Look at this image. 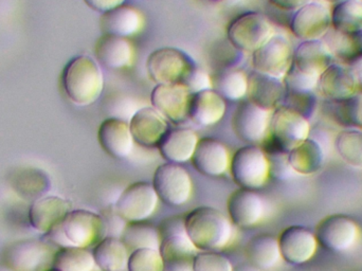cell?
<instances>
[{"label":"cell","mask_w":362,"mask_h":271,"mask_svg":"<svg viewBox=\"0 0 362 271\" xmlns=\"http://www.w3.org/2000/svg\"><path fill=\"white\" fill-rule=\"evenodd\" d=\"M210 1H216V0H210Z\"/></svg>","instance_id":"56"},{"label":"cell","mask_w":362,"mask_h":271,"mask_svg":"<svg viewBox=\"0 0 362 271\" xmlns=\"http://www.w3.org/2000/svg\"><path fill=\"white\" fill-rule=\"evenodd\" d=\"M317 88L331 102L340 101L358 93L350 66L341 63L332 64L320 74Z\"/></svg>","instance_id":"22"},{"label":"cell","mask_w":362,"mask_h":271,"mask_svg":"<svg viewBox=\"0 0 362 271\" xmlns=\"http://www.w3.org/2000/svg\"><path fill=\"white\" fill-rule=\"evenodd\" d=\"M100 27L103 34L133 38L141 32L144 27V17L135 6L122 4L103 13L100 18Z\"/></svg>","instance_id":"26"},{"label":"cell","mask_w":362,"mask_h":271,"mask_svg":"<svg viewBox=\"0 0 362 271\" xmlns=\"http://www.w3.org/2000/svg\"><path fill=\"white\" fill-rule=\"evenodd\" d=\"M0 271H14L11 270L10 267H6V266H0Z\"/></svg>","instance_id":"53"},{"label":"cell","mask_w":362,"mask_h":271,"mask_svg":"<svg viewBox=\"0 0 362 271\" xmlns=\"http://www.w3.org/2000/svg\"><path fill=\"white\" fill-rule=\"evenodd\" d=\"M268 1L276 8H280V10L288 11V12L293 11L295 12L300 6H303L310 0H268Z\"/></svg>","instance_id":"50"},{"label":"cell","mask_w":362,"mask_h":271,"mask_svg":"<svg viewBox=\"0 0 362 271\" xmlns=\"http://www.w3.org/2000/svg\"><path fill=\"white\" fill-rule=\"evenodd\" d=\"M283 105L291 108L310 121V119L314 118L318 110V97L315 91H286Z\"/></svg>","instance_id":"41"},{"label":"cell","mask_w":362,"mask_h":271,"mask_svg":"<svg viewBox=\"0 0 362 271\" xmlns=\"http://www.w3.org/2000/svg\"><path fill=\"white\" fill-rule=\"evenodd\" d=\"M319 246L335 253H344L354 249L361 238L357 221L344 214H332L319 221L315 229Z\"/></svg>","instance_id":"7"},{"label":"cell","mask_w":362,"mask_h":271,"mask_svg":"<svg viewBox=\"0 0 362 271\" xmlns=\"http://www.w3.org/2000/svg\"><path fill=\"white\" fill-rule=\"evenodd\" d=\"M44 271H61L59 270H57V268L52 267V268H48V270H45Z\"/></svg>","instance_id":"55"},{"label":"cell","mask_w":362,"mask_h":271,"mask_svg":"<svg viewBox=\"0 0 362 271\" xmlns=\"http://www.w3.org/2000/svg\"><path fill=\"white\" fill-rule=\"evenodd\" d=\"M226 110V100L214 89H206L191 96L189 120L199 127H213L223 118Z\"/></svg>","instance_id":"24"},{"label":"cell","mask_w":362,"mask_h":271,"mask_svg":"<svg viewBox=\"0 0 362 271\" xmlns=\"http://www.w3.org/2000/svg\"><path fill=\"white\" fill-rule=\"evenodd\" d=\"M193 271H233V265L218 251H198L194 258Z\"/></svg>","instance_id":"43"},{"label":"cell","mask_w":362,"mask_h":271,"mask_svg":"<svg viewBox=\"0 0 362 271\" xmlns=\"http://www.w3.org/2000/svg\"><path fill=\"white\" fill-rule=\"evenodd\" d=\"M350 67L356 81L357 88L362 93V57L350 65Z\"/></svg>","instance_id":"51"},{"label":"cell","mask_w":362,"mask_h":271,"mask_svg":"<svg viewBox=\"0 0 362 271\" xmlns=\"http://www.w3.org/2000/svg\"><path fill=\"white\" fill-rule=\"evenodd\" d=\"M332 29L344 34L362 32V1L339 0L331 8Z\"/></svg>","instance_id":"34"},{"label":"cell","mask_w":362,"mask_h":271,"mask_svg":"<svg viewBox=\"0 0 362 271\" xmlns=\"http://www.w3.org/2000/svg\"><path fill=\"white\" fill-rule=\"evenodd\" d=\"M229 172L234 183L242 189H263L270 178L267 154L259 145L240 147L232 155Z\"/></svg>","instance_id":"4"},{"label":"cell","mask_w":362,"mask_h":271,"mask_svg":"<svg viewBox=\"0 0 362 271\" xmlns=\"http://www.w3.org/2000/svg\"><path fill=\"white\" fill-rule=\"evenodd\" d=\"M127 271H163V261L158 249H137L129 253Z\"/></svg>","instance_id":"42"},{"label":"cell","mask_w":362,"mask_h":271,"mask_svg":"<svg viewBox=\"0 0 362 271\" xmlns=\"http://www.w3.org/2000/svg\"><path fill=\"white\" fill-rule=\"evenodd\" d=\"M100 146L115 159H125L133 153L135 141L129 129V121L110 117L98 129Z\"/></svg>","instance_id":"19"},{"label":"cell","mask_w":362,"mask_h":271,"mask_svg":"<svg viewBox=\"0 0 362 271\" xmlns=\"http://www.w3.org/2000/svg\"><path fill=\"white\" fill-rule=\"evenodd\" d=\"M233 271H264L261 268L257 267L251 263L238 264L235 267H233Z\"/></svg>","instance_id":"52"},{"label":"cell","mask_w":362,"mask_h":271,"mask_svg":"<svg viewBox=\"0 0 362 271\" xmlns=\"http://www.w3.org/2000/svg\"><path fill=\"white\" fill-rule=\"evenodd\" d=\"M46 236L57 246L88 248L105 238V221L93 211L71 210Z\"/></svg>","instance_id":"3"},{"label":"cell","mask_w":362,"mask_h":271,"mask_svg":"<svg viewBox=\"0 0 362 271\" xmlns=\"http://www.w3.org/2000/svg\"><path fill=\"white\" fill-rule=\"evenodd\" d=\"M228 217L240 229L255 227L265 221L268 206L265 198L253 190H235L227 200Z\"/></svg>","instance_id":"14"},{"label":"cell","mask_w":362,"mask_h":271,"mask_svg":"<svg viewBox=\"0 0 362 271\" xmlns=\"http://www.w3.org/2000/svg\"><path fill=\"white\" fill-rule=\"evenodd\" d=\"M95 266L101 271H125L129 251L119 238L105 236L93 250Z\"/></svg>","instance_id":"32"},{"label":"cell","mask_w":362,"mask_h":271,"mask_svg":"<svg viewBox=\"0 0 362 271\" xmlns=\"http://www.w3.org/2000/svg\"><path fill=\"white\" fill-rule=\"evenodd\" d=\"M52 267L61 271H93V253L80 247H61L53 255Z\"/></svg>","instance_id":"37"},{"label":"cell","mask_w":362,"mask_h":271,"mask_svg":"<svg viewBox=\"0 0 362 271\" xmlns=\"http://www.w3.org/2000/svg\"><path fill=\"white\" fill-rule=\"evenodd\" d=\"M95 61L101 67L110 71L132 67L135 50L129 38L103 34L95 45Z\"/></svg>","instance_id":"20"},{"label":"cell","mask_w":362,"mask_h":271,"mask_svg":"<svg viewBox=\"0 0 362 271\" xmlns=\"http://www.w3.org/2000/svg\"><path fill=\"white\" fill-rule=\"evenodd\" d=\"M152 185L159 200L167 206H185L193 195L191 175L181 164H160L153 175Z\"/></svg>","instance_id":"8"},{"label":"cell","mask_w":362,"mask_h":271,"mask_svg":"<svg viewBox=\"0 0 362 271\" xmlns=\"http://www.w3.org/2000/svg\"><path fill=\"white\" fill-rule=\"evenodd\" d=\"M191 96L181 84H157L151 93V106L169 122L181 125L189 120Z\"/></svg>","instance_id":"16"},{"label":"cell","mask_w":362,"mask_h":271,"mask_svg":"<svg viewBox=\"0 0 362 271\" xmlns=\"http://www.w3.org/2000/svg\"><path fill=\"white\" fill-rule=\"evenodd\" d=\"M331 8L323 1H308L293 12L289 23L291 33L298 40H322L331 30Z\"/></svg>","instance_id":"13"},{"label":"cell","mask_w":362,"mask_h":271,"mask_svg":"<svg viewBox=\"0 0 362 271\" xmlns=\"http://www.w3.org/2000/svg\"><path fill=\"white\" fill-rule=\"evenodd\" d=\"M120 240L129 253L137 249H159L160 246L158 228L148 221H129L121 234Z\"/></svg>","instance_id":"35"},{"label":"cell","mask_w":362,"mask_h":271,"mask_svg":"<svg viewBox=\"0 0 362 271\" xmlns=\"http://www.w3.org/2000/svg\"><path fill=\"white\" fill-rule=\"evenodd\" d=\"M272 113L259 108L249 100L242 101L232 118V129L243 142L261 146L269 137Z\"/></svg>","instance_id":"12"},{"label":"cell","mask_w":362,"mask_h":271,"mask_svg":"<svg viewBox=\"0 0 362 271\" xmlns=\"http://www.w3.org/2000/svg\"><path fill=\"white\" fill-rule=\"evenodd\" d=\"M194 67L191 57L175 47L156 49L146 59L148 76L156 85L180 84Z\"/></svg>","instance_id":"9"},{"label":"cell","mask_w":362,"mask_h":271,"mask_svg":"<svg viewBox=\"0 0 362 271\" xmlns=\"http://www.w3.org/2000/svg\"><path fill=\"white\" fill-rule=\"evenodd\" d=\"M71 210L69 200L59 196H44L30 207L29 223L34 229L47 234Z\"/></svg>","instance_id":"27"},{"label":"cell","mask_w":362,"mask_h":271,"mask_svg":"<svg viewBox=\"0 0 362 271\" xmlns=\"http://www.w3.org/2000/svg\"><path fill=\"white\" fill-rule=\"evenodd\" d=\"M129 125L136 144L146 149L158 146L170 129L169 121L153 106H144L136 110L129 120Z\"/></svg>","instance_id":"17"},{"label":"cell","mask_w":362,"mask_h":271,"mask_svg":"<svg viewBox=\"0 0 362 271\" xmlns=\"http://www.w3.org/2000/svg\"><path fill=\"white\" fill-rule=\"evenodd\" d=\"M322 40L329 47L334 59H339L344 65H352L362 57V32L344 34L331 28Z\"/></svg>","instance_id":"33"},{"label":"cell","mask_w":362,"mask_h":271,"mask_svg":"<svg viewBox=\"0 0 362 271\" xmlns=\"http://www.w3.org/2000/svg\"><path fill=\"white\" fill-rule=\"evenodd\" d=\"M361 1H362V0H361Z\"/></svg>","instance_id":"57"},{"label":"cell","mask_w":362,"mask_h":271,"mask_svg":"<svg viewBox=\"0 0 362 271\" xmlns=\"http://www.w3.org/2000/svg\"><path fill=\"white\" fill-rule=\"evenodd\" d=\"M87 6L95 12L103 13L108 12L112 8L124 4L125 0H83Z\"/></svg>","instance_id":"49"},{"label":"cell","mask_w":362,"mask_h":271,"mask_svg":"<svg viewBox=\"0 0 362 271\" xmlns=\"http://www.w3.org/2000/svg\"><path fill=\"white\" fill-rule=\"evenodd\" d=\"M323 2H331V4H336L339 0H322Z\"/></svg>","instance_id":"54"},{"label":"cell","mask_w":362,"mask_h":271,"mask_svg":"<svg viewBox=\"0 0 362 271\" xmlns=\"http://www.w3.org/2000/svg\"><path fill=\"white\" fill-rule=\"evenodd\" d=\"M331 102V101H329ZM332 117L346 129H362V93H355L346 99L331 102Z\"/></svg>","instance_id":"39"},{"label":"cell","mask_w":362,"mask_h":271,"mask_svg":"<svg viewBox=\"0 0 362 271\" xmlns=\"http://www.w3.org/2000/svg\"><path fill=\"white\" fill-rule=\"evenodd\" d=\"M159 253L163 261V271H193L197 249L187 233L169 236L161 240Z\"/></svg>","instance_id":"29"},{"label":"cell","mask_w":362,"mask_h":271,"mask_svg":"<svg viewBox=\"0 0 362 271\" xmlns=\"http://www.w3.org/2000/svg\"><path fill=\"white\" fill-rule=\"evenodd\" d=\"M284 83L280 79L259 74L253 70L248 74V93L247 97L255 105L268 112H274L284 102Z\"/></svg>","instance_id":"23"},{"label":"cell","mask_w":362,"mask_h":271,"mask_svg":"<svg viewBox=\"0 0 362 271\" xmlns=\"http://www.w3.org/2000/svg\"><path fill=\"white\" fill-rule=\"evenodd\" d=\"M160 242L163 238L169 236H177V234L187 233L185 227V217H170L163 219L158 226Z\"/></svg>","instance_id":"48"},{"label":"cell","mask_w":362,"mask_h":271,"mask_svg":"<svg viewBox=\"0 0 362 271\" xmlns=\"http://www.w3.org/2000/svg\"><path fill=\"white\" fill-rule=\"evenodd\" d=\"M61 85L68 99L78 106L97 102L104 91L101 66L89 55L72 57L62 71Z\"/></svg>","instance_id":"2"},{"label":"cell","mask_w":362,"mask_h":271,"mask_svg":"<svg viewBox=\"0 0 362 271\" xmlns=\"http://www.w3.org/2000/svg\"><path fill=\"white\" fill-rule=\"evenodd\" d=\"M318 76L303 74L291 66L286 76L283 79L286 91H313L318 85Z\"/></svg>","instance_id":"45"},{"label":"cell","mask_w":362,"mask_h":271,"mask_svg":"<svg viewBox=\"0 0 362 271\" xmlns=\"http://www.w3.org/2000/svg\"><path fill=\"white\" fill-rule=\"evenodd\" d=\"M191 95L199 93V91H206V89L213 88V82L210 76L204 70L194 67L189 74H187L182 82L180 83Z\"/></svg>","instance_id":"46"},{"label":"cell","mask_w":362,"mask_h":271,"mask_svg":"<svg viewBox=\"0 0 362 271\" xmlns=\"http://www.w3.org/2000/svg\"><path fill=\"white\" fill-rule=\"evenodd\" d=\"M50 253L48 245L40 241H21L8 247L6 259L12 270L40 271L48 263Z\"/></svg>","instance_id":"21"},{"label":"cell","mask_w":362,"mask_h":271,"mask_svg":"<svg viewBox=\"0 0 362 271\" xmlns=\"http://www.w3.org/2000/svg\"><path fill=\"white\" fill-rule=\"evenodd\" d=\"M289 164L298 176H310L322 168L325 151L316 139L308 137L287 154Z\"/></svg>","instance_id":"30"},{"label":"cell","mask_w":362,"mask_h":271,"mask_svg":"<svg viewBox=\"0 0 362 271\" xmlns=\"http://www.w3.org/2000/svg\"><path fill=\"white\" fill-rule=\"evenodd\" d=\"M334 57L323 40H303L293 50L291 66L303 74L320 76L334 62Z\"/></svg>","instance_id":"25"},{"label":"cell","mask_w":362,"mask_h":271,"mask_svg":"<svg viewBox=\"0 0 362 271\" xmlns=\"http://www.w3.org/2000/svg\"><path fill=\"white\" fill-rule=\"evenodd\" d=\"M310 135V121L291 108L281 105L272 113L269 137L264 144H269L266 149L288 153Z\"/></svg>","instance_id":"5"},{"label":"cell","mask_w":362,"mask_h":271,"mask_svg":"<svg viewBox=\"0 0 362 271\" xmlns=\"http://www.w3.org/2000/svg\"><path fill=\"white\" fill-rule=\"evenodd\" d=\"M215 91L225 100L240 101L248 93V74L240 69H227L215 81Z\"/></svg>","instance_id":"38"},{"label":"cell","mask_w":362,"mask_h":271,"mask_svg":"<svg viewBox=\"0 0 362 271\" xmlns=\"http://www.w3.org/2000/svg\"><path fill=\"white\" fill-rule=\"evenodd\" d=\"M274 33V25L265 15L250 11L243 13L229 23L227 38L238 51L252 54Z\"/></svg>","instance_id":"6"},{"label":"cell","mask_w":362,"mask_h":271,"mask_svg":"<svg viewBox=\"0 0 362 271\" xmlns=\"http://www.w3.org/2000/svg\"><path fill=\"white\" fill-rule=\"evenodd\" d=\"M293 45L286 35L274 33L252 53L251 64L259 74L283 80L293 64Z\"/></svg>","instance_id":"10"},{"label":"cell","mask_w":362,"mask_h":271,"mask_svg":"<svg viewBox=\"0 0 362 271\" xmlns=\"http://www.w3.org/2000/svg\"><path fill=\"white\" fill-rule=\"evenodd\" d=\"M334 147L348 166L362 170V129H342L334 139Z\"/></svg>","instance_id":"36"},{"label":"cell","mask_w":362,"mask_h":271,"mask_svg":"<svg viewBox=\"0 0 362 271\" xmlns=\"http://www.w3.org/2000/svg\"><path fill=\"white\" fill-rule=\"evenodd\" d=\"M278 243L283 261L295 266L310 262L319 247L315 232L300 225L289 226L282 230Z\"/></svg>","instance_id":"15"},{"label":"cell","mask_w":362,"mask_h":271,"mask_svg":"<svg viewBox=\"0 0 362 271\" xmlns=\"http://www.w3.org/2000/svg\"><path fill=\"white\" fill-rule=\"evenodd\" d=\"M245 253L249 263L264 271L274 270L283 261L278 236L269 233L257 234L251 238L247 243Z\"/></svg>","instance_id":"31"},{"label":"cell","mask_w":362,"mask_h":271,"mask_svg":"<svg viewBox=\"0 0 362 271\" xmlns=\"http://www.w3.org/2000/svg\"><path fill=\"white\" fill-rule=\"evenodd\" d=\"M15 178V190L28 197H36L49 189L48 177L36 168L21 171Z\"/></svg>","instance_id":"40"},{"label":"cell","mask_w":362,"mask_h":271,"mask_svg":"<svg viewBox=\"0 0 362 271\" xmlns=\"http://www.w3.org/2000/svg\"><path fill=\"white\" fill-rule=\"evenodd\" d=\"M191 161L204 176L219 177L229 171L231 156L225 143L206 137L198 140Z\"/></svg>","instance_id":"18"},{"label":"cell","mask_w":362,"mask_h":271,"mask_svg":"<svg viewBox=\"0 0 362 271\" xmlns=\"http://www.w3.org/2000/svg\"><path fill=\"white\" fill-rule=\"evenodd\" d=\"M198 140L199 138L193 129L175 127L167 132L157 149L165 161L182 164L191 161Z\"/></svg>","instance_id":"28"},{"label":"cell","mask_w":362,"mask_h":271,"mask_svg":"<svg viewBox=\"0 0 362 271\" xmlns=\"http://www.w3.org/2000/svg\"><path fill=\"white\" fill-rule=\"evenodd\" d=\"M102 217L105 221L106 236L120 238L127 221L118 214V212L115 210L114 206L105 209Z\"/></svg>","instance_id":"47"},{"label":"cell","mask_w":362,"mask_h":271,"mask_svg":"<svg viewBox=\"0 0 362 271\" xmlns=\"http://www.w3.org/2000/svg\"><path fill=\"white\" fill-rule=\"evenodd\" d=\"M187 238L198 251H221L235 242L238 230L228 215L213 207L202 206L185 215Z\"/></svg>","instance_id":"1"},{"label":"cell","mask_w":362,"mask_h":271,"mask_svg":"<svg viewBox=\"0 0 362 271\" xmlns=\"http://www.w3.org/2000/svg\"><path fill=\"white\" fill-rule=\"evenodd\" d=\"M159 202L152 183L137 181L121 192L114 208L127 223L148 221L156 212Z\"/></svg>","instance_id":"11"},{"label":"cell","mask_w":362,"mask_h":271,"mask_svg":"<svg viewBox=\"0 0 362 271\" xmlns=\"http://www.w3.org/2000/svg\"><path fill=\"white\" fill-rule=\"evenodd\" d=\"M269 160L270 177L281 181H288L298 177L288 161L285 151L278 149H264Z\"/></svg>","instance_id":"44"}]
</instances>
